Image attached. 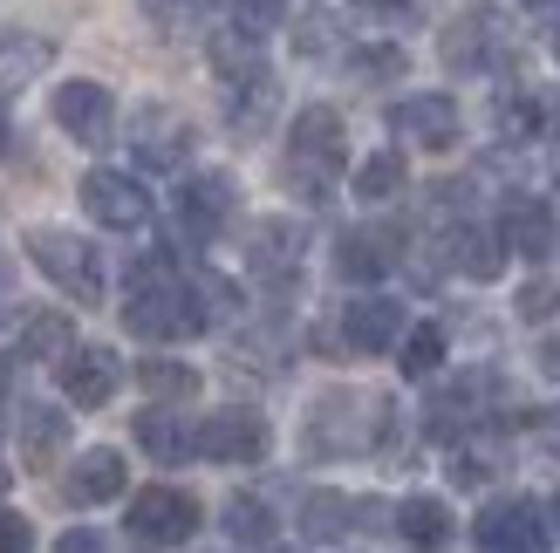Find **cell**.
Returning <instances> with one entry per match:
<instances>
[{
	"mask_svg": "<svg viewBox=\"0 0 560 553\" xmlns=\"http://www.w3.org/2000/svg\"><path fill=\"white\" fill-rule=\"evenodd\" d=\"M124 328L144 336V342H185V336H206V328H212V308H206L199 281H185L164 254H144L130 267Z\"/></svg>",
	"mask_w": 560,
	"mask_h": 553,
	"instance_id": "cell-1",
	"label": "cell"
},
{
	"mask_svg": "<svg viewBox=\"0 0 560 553\" xmlns=\"http://www.w3.org/2000/svg\"><path fill=\"white\" fill-rule=\"evenodd\" d=\"M349 164V137H342V117H335L328 103L301 109L294 117V137H288V185H301V199H328L335 178H342Z\"/></svg>",
	"mask_w": 560,
	"mask_h": 553,
	"instance_id": "cell-2",
	"label": "cell"
},
{
	"mask_svg": "<svg viewBox=\"0 0 560 553\" xmlns=\"http://www.w3.org/2000/svg\"><path fill=\"white\" fill-rule=\"evenodd\" d=\"M389 424V403L383 397H355V390H335L322 397L315 410H307V451L315 458H342V451H362L376 445V431Z\"/></svg>",
	"mask_w": 560,
	"mask_h": 553,
	"instance_id": "cell-3",
	"label": "cell"
},
{
	"mask_svg": "<svg viewBox=\"0 0 560 553\" xmlns=\"http://www.w3.org/2000/svg\"><path fill=\"white\" fill-rule=\"evenodd\" d=\"M21 246H27V260H35L62 294L90 301V308L103 301V267H96V246H90V239H75V233H62V226H35Z\"/></svg>",
	"mask_w": 560,
	"mask_h": 553,
	"instance_id": "cell-4",
	"label": "cell"
},
{
	"mask_svg": "<svg viewBox=\"0 0 560 553\" xmlns=\"http://www.w3.org/2000/svg\"><path fill=\"white\" fill-rule=\"evenodd\" d=\"M267 445H273L267 417L260 410H240V403L233 410H206L199 431H191V451H199L206 464H260Z\"/></svg>",
	"mask_w": 560,
	"mask_h": 553,
	"instance_id": "cell-5",
	"label": "cell"
},
{
	"mask_svg": "<svg viewBox=\"0 0 560 553\" xmlns=\"http://www.w3.org/2000/svg\"><path fill=\"white\" fill-rule=\"evenodd\" d=\"M199 499L178 485H144V492H130V540H144V546H185L191 533H199Z\"/></svg>",
	"mask_w": 560,
	"mask_h": 553,
	"instance_id": "cell-6",
	"label": "cell"
},
{
	"mask_svg": "<svg viewBox=\"0 0 560 553\" xmlns=\"http://www.w3.org/2000/svg\"><path fill=\"white\" fill-rule=\"evenodd\" d=\"M130 151L144 172H185V157H191V123H185V109L172 103H144L130 117Z\"/></svg>",
	"mask_w": 560,
	"mask_h": 553,
	"instance_id": "cell-7",
	"label": "cell"
},
{
	"mask_svg": "<svg viewBox=\"0 0 560 553\" xmlns=\"http://www.w3.org/2000/svg\"><path fill=\"white\" fill-rule=\"evenodd\" d=\"M75 199H82V212L96 219V226H109V233H137L151 219V191L137 185L130 172H90L75 185Z\"/></svg>",
	"mask_w": 560,
	"mask_h": 553,
	"instance_id": "cell-8",
	"label": "cell"
},
{
	"mask_svg": "<svg viewBox=\"0 0 560 553\" xmlns=\"http://www.w3.org/2000/svg\"><path fill=\"white\" fill-rule=\"evenodd\" d=\"M55 123H62L75 144H109L117 137V96L103 90V82H90V75H75V82H62L55 90Z\"/></svg>",
	"mask_w": 560,
	"mask_h": 553,
	"instance_id": "cell-9",
	"label": "cell"
},
{
	"mask_svg": "<svg viewBox=\"0 0 560 553\" xmlns=\"http://www.w3.org/2000/svg\"><path fill=\"white\" fill-rule=\"evenodd\" d=\"M547 533L553 527H547V513L534 499H492L479 519H471V540L492 546V553H534Z\"/></svg>",
	"mask_w": 560,
	"mask_h": 553,
	"instance_id": "cell-10",
	"label": "cell"
},
{
	"mask_svg": "<svg viewBox=\"0 0 560 553\" xmlns=\"http://www.w3.org/2000/svg\"><path fill=\"white\" fill-rule=\"evenodd\" d=\"M389 130L397 137H410V144H424V151H452L458 144V130H465V117H458V103L452 96H404V103H389Z\"/></svg>",
	"mask_w": 560,
	"mask_h": 553,
	"instance_id": "cell-11",
	"label": "cell"
},
{
	"mask_svg": "<svg viewBox=\"0 0 560 553\" xmlns=\"http://www.w3.org/2000/svg\"><path fill=\"white\" fill-rule=\"evenodd\" d=\"M55 369H62V397H69L75 410H103L109 397L124 390V363H117L109 349H96V342H90V349H69Z\"/></svg>",
	"mask_w": 560,
	"mask_h": 553,
	"instance_id": "cell-12",
	"label": "cell"
},
{
	"mask_svg": "<svg viewBox=\"0 0 560 553\" xmlns=\"http://www.w3.org/2000/svg\"><path fill=\"white\" fill-rule=\"evenodd\" d=\"M342 342L355 355H389L404 342V301H389V294H362L342 308Z\"/></svg>",
	"mask_w": 560,
	"mask_h": 553,
	"instance_id": "cell-13",
	"label": "cell"
},
{
	"mask_svg": "<svg viewBox=\"0 0 560 553\" xmlns=\"http://www.w3.org/2000/svg\"><path fill=\"white\" fill-rule=\"evenodd\" d=\"M233 219V178L226 172H199V178H185V191H178V233L185 239H212L219 226Z\"/></svg>",
	"mask_w": 560,
	"mask_h": 553,
	"instance_id": "cell-14",
	"label": "cell"
},
{
	"mask_svg": "<svg viewBox=\"0 0 560 553\" xmlns=\"http://www.w3.org/2000/svg\"><path fill=\"white\" fill-rule=\"evenodd\" d=\"M124 485H130V464H124V451H109V445L82 451L69 464V479H62L69 506H109V499H124Z\"/></svg>",
	"mask_w": 560,
	"mask_h": 553,
	"instance_id": "cell-15",
	"label": "cell"
},
{
	"mask_svg": "<svg viewBox=\"0 0 560 553\" xmlns=\"http://www.w3.org/2000/svg\"><path fill=\"white\" fill-rule=\"evenodd\" d=\"M383 506L376 499H349V492H307L301 499V533L307 540H349L355 527H370Z\"/></svg>",
	"mask_w": 560,
	"mask_h": 553,
	"instance_id": "cell-16",
	"label": "cell"
},
{
	"mask_svg": "<svg viewBox=\"0 0 560 553\" xmlns=\"http://www.w3.org/2000/svg\"><path fill=\"white\" fill-rule=\"evenodd\" d=\"M246 267L267 273V281H288L301 267V226L294 219H254V226H246Z\"/></svg>",
	"mask_w": 560,
	"mask_h": 553,
	"instance_id": "cell-17",
	"label": "cell"
},
{
	"mask_svg": "<svg viewBox=\"0 0 560 553\" xmlns=\"http://www.w3.org/2000/svg\"><path fill=\"white\" fill-rule=\"evenodd\" d=\"M492 62H499V27H492L486 8H479V14H458L452 27H444V69L479 75V69H492Z\"/></svg>",
	"mask_w": 560,
	"mask_h": 553,
	"instance_id": "cell-18",
	"label": "cell"
},
{
	"mask_svg": "<svg viewBox=\"0 0 560 553\" xmlns=\"http://www.w3.org/2000/svg\"><path fill=\"white\" fill-rule=\"evenodd\" d=\"M62 451H69V410L21 403V458H27V472H48Z\"/></svg>",
	"mask_w": 560,
	"mask_h": 553,
	"instance_id": "cell-19",
	"label": "cell"
},
{
	"mask_svg": "<svg viewBox=\"0 0 560 553\" xmlns=\"http://www.w3.org/2000/svg\"><path fill=\"white\" fill-rule=\"evenodd\" d=\"M444 260H452L465 281H499V267H506V239H492L479 226H452V233H444Z\"/></svg>",
	"mask_w": 560,
	"mask_h": 553,
	"instance_id": "cell-20",
	"label": "cell"
},
{
	"mask_svg": "<svg viewBox=\"0 0 560 553\" xmlns=\"http://www.w3.org/2000/svg\"><path fill=\"white\" fill-rule=\"evenodd\" d=\"M499 239H506V254L547 260V254H553V212H547L540 199H513V205H506V226H499Z\"/></svg>",
	"mask_w": 560,
	"mask_h": 553,
	"instance_id": "cell-21",
	"label": "cell"
},
{
	"mask_svg": "<svg viewBox=\"0 0 560 553\" xmlns=\"http://www.w3.org/2000/svg\"><path fill=\"white\" fill-rule=\"evenodd\" d=\"M273 103H280V82L273 75H254V82H226V123L240 137H260L267 117H273Z\"/></svg>",
	"mask_w": 560,
	"mask_h": 553,
	"instance_id": "cell-22",
	"label": "cell"
},
{
	"mask_svg": "<svg viewBox=\"0 0 560 553\" xmlns=\"http://www.w3.org/2000/svg\"><path fill=\"white\" fill-rule=\"evenodd\" d=\"M137 390H144L151 403H191L199 397V369L191 363H172V355H144V363H137Z\"/></svg>",
	"mask_w": 560,
	"mask_h": 553,
	"instance_id": "cell-23",
	"label": "cell"
},
{
	"mask_svg": "<svg viewBox=\"0 0 560 553\" xmlns=\"http://www.w3.org/2000/svg\"><path fill=\"white\" fill-rule=\"evenodd\" d=\"M137 445H144L151 464H185V458H191V431L172 417V403H158V410H144V417H137Z\"/></svg>",
	"mask_w": 560,
	"mask_h": 553,
	"instance_id": "cell-24",
	"label": "cell"
},
{
	"mask_svg": "<svg viewBox=\"0 0 560 553\" xmlns=\"http://www.w3.org/2000/svg\"><path fill=\"white\" fill-rule=\"evenodd\" d=\"M212 69H219V82L273 75V69L260 62V35H246V27H219V35H212Z\"/></svg>",
	"mask_w": 560,
	"mask_h": 553,
	"instance_id": "cell-25",
	"label": "cell"
},
{
	"mask_svg": "<svg viewBox=\"0 0 560 553\" xmlns=\"http://www.w3.org/2000/svg\"><path fill=\"white\" fill-rule=\"evenodd\" d=\"M397 533L410 546H444V540H452V506L431 499V492H410V499L397 506Z\"/></svg>",
	"mask_w": 560,
	"mask_h": 553,
	"instance_id": "cell-26",
	"label": "cell"
},
{
	"mask_svg": "<svg viewBox=\"0 0 560 553\" xmlns=\"http://www.w3.org/2000/svg\"><path fill=\"white\" fill-rule=\"evenodd\" d=\"M75 349V321L69 315H27L21 321V355H27V363H62V355Z\"/></svg>",
	"mask_w": 560,
	"mask_h": 553,
	"instance_id": "cell-27",
	"label": "cell"
},
{
	"mask_svg": "<svg viewBox=\"0 0 560 553\" xmlns=\"http://www.w3.org/2000/svg\"><path fill=\"white\" fill-rule=\"evenodd\" d=\"M383 246H376V233H342L335 239V273H342L349 287H370V281H383Z\"/></svg>",
	"mask_w": 560,
	"mask_h": 553,
	"instance_id": "cell-28",
	"label": "cell"
},
{
	"mask_svg": "<svg viewBox=\"0 0 560 553\" xmlns=\"http://www.w3.org/2000/svg\"><path fill=\"white\" fill-rule=\"evenodd\" d=\"M540 123H547L540 96H526V90H499V103H492V130L506 137V144H526V137H540Z\"/></svg>",
	"mask_w": 560,
	"mask_h": 553,
	"instance_id": "cell-29",
	"label": "cell"
},
{
	"mask_svg": "<svg viewBox=\"0 0 560 553\" xmlns=\"http://www.w3.org/2000/svg\"><path fill=\"white\" fill-rule=\"evenodd\" d=\"M404 191V151H376L355 164V199L362 205H389Z\"/></svg>",
	"mask_w": 560,
	"mask_h": 553,
	"instance_id": "cell-30",
	"label": "cell"
},
{
	"mask_svg": "<svg viewBox=\"0 0 560 553\" xmlns=\"http://www.w3.org/2000/svg\"><path fill=\"white\" fill-rule=\"evenodd\" d=\"M226 540H233V546H273L280 527H273V513H267L260 499L233 492V499H226Z\"/></svg>",
	"mask_w": 560,
	"mask_h": 553,
	"instance_id": "cell-31",
	"label": "cell"
},
{
	"mask_svg": "<svg viewBox=\"0 0 560 553\" xmlns=\"http://www.w3.org/2000/svg\"><path fill=\"white\" fill-rule=\"evenodd\" d=\"M397 349H404V355H397V369H404L410 383L444 369V328H431V321H424V328H404V342H397Z\"/></svg>",
	"mask_w": 560,
	"mask_h": 553,
	"instance_id": "cell-32",
	"label": "cell"
},
{
	"mask_svg": "<svg viewBox=\"0 0 560 553\" xmlns=\"http://www.w3.org/2000/svg\"><path fill=\"white\" fill-rule=\"evenodd\" d=\"M404 69H410V55L397 42H370V48L349 55V75H362V82H397Z\"/></svg>",
	"mask_w": 560,
	"mask_h": 553,
	"instance_id": "cell-33",
	"label": "cell"
},
{
	"mask_svg": "<svg viewBox=\"0 0 560 553\" xmlns=\"http://www.w3.org/2000/svg\"><path fill=\"white\" fill-rule=\"evenodd\" d=\"M144 8L151 27H164V35H191V27L206 21V0H137Z\"/></svg>",
	"mask_w": 560,
	"mask_h": 553,
	"instance_id": "cell-34",
	"label": "cell"
},
{
	"mask_svg": "<svg viewBox=\"0 0 560 553\" xmlns=\"http://www.w3.org/2000/svg\"><path fill=\"white\" fill-rule=\"evenodd\" d=\"M288 21V0H233V27H246V35H273V27Z\"/></svg>",
	"mask_w": 560,
	"mask_h": 553,
	"instance_id": "cell-35",
	"label": "cell"
},
{
	"mask_svg": "<svg viewBox=\"0 0 560 553\" xmlns=\"http://www.w3.org/2000/svg\"><path fill=\"white\" fill-rule=\"evenodd\" d=\"M499 472V451L492 445H458L452 451V485H486Z\"/></svg>",
	"mask_w": 560,
	"mask_h": 553,
	"instance_id": "cell-36",
	"label": "cell"
},
{
	"mask_svg": "<svg viewBox=\"0 0 560 553\" xmlns=\"http://www.w3.org/2000/svg\"><path fill=\"white\" fill-rule=\"evenodd\" d=\"M48 55H55L48 42H14V35H8V42H0V69H8V75H14V69H21V75H35Z\"/></svg>",
	"mask_w": 560,
	"mask_h": 553,
	"instance_id": "cell-37",
	"label": "cell"
},
{
	"mask_svg": "<svg viewBox=\"0 0 560 553\" xmlns=\"http://www.w3.org/2000/svg\"><path fill=\"white\" fill-rule=\"evenodd\" d=\"M520 321H553L560 315V287H547V281H534V287H520Z\"/></svg>",
	"mask_w": 560,
	"mask_h": 553,
	"instance_id": "cell-38",
	"label": "cell"
},
{
	"mask_svg": "<svg viewBox=\"0 0 560 553\" xmlns=\"http://www.w3.org/2000/svg\"><path fill=\"white\" fill-rule=\"evenodd\" d=\"M27 546H35V527H27L21 513L0 506V553H27Z\"/></svg>",
	"mask_w": 560,
	"mask_h": 553,
	"instance_id": "cell-39",
	"label": "cell"
},
{
	"mask_svg": "<svg viewBox=\"0 0 560 553\" xmlns=\"http://www.w3.org/2000/svg\"><path fill=\"white\" fill-rule=\"evenodd\" d=\"M355 14H383V21H404L410 0H355Z\"/></svg>",
	"mask_w": 560,
	"mask_h": 553,
	"instance_id": "cell-40",
	"label": "cell"
},
{
	"mask_svg": "<svg viewBox=\"0 0 560 553\" xmlns=\"http://www.w3.org/2000/svg\"><path fill=\"white\" fill-rule=\"evenodd\" d=\"M103 546V533H90V527H75V533H62V553H96Z\"/></svg>",
	"mask_w": 560,
	"mask_h": 553,
	"instance_id": "cell-41",
	"label": "cell"
},
{
	"mask_svg": "<svg viewBox=\"0 0 560 553\" xmlns=\"http://www.w3.org/2000/svg\"><path fill=\"white\" fill-rule=\"evenodd\" d=\"M540 376H553V383H560V336H547V342H540Z\"/></svg>",
	"mask_w": 560,
	"mask_h": 553,
	"instance_id": "cell-42",
	"label": "cell"
},
{
	"mask_svg": "<svg viewBox=\"0 0 560 553\" xmlns=\"http://www.w3.org/2000/svg\"><path fill=\"white\" fill-rule=\"evenodd\" d=\"M8 144H14V123H8V103H0V157H8Z\"/></svg>",
	"mask_w": 560,
	"mask_h": 553,
	"instance_id": "cell-43",
	"label": "cell"
},
{
	"mask_svg": "<svg viewBox=\"0 0 560 553\" xmlns=\"http://www.w3.org/2000/svg\"><path fill=\"white\" fill-rule=\"evenodd\" d=\"M547 527H553V540H560V492H553V506H547Z\"/></svg>",
	"mask_w": 560,
	"mask_h": 553,
	"instance_id": "cell-44",
	"label": "cell"
},
{
	"mask_svg": "<svg viewBox=\"0 0 560 553\" xmlns=\"http://www.w3.org/2000/svg\"><path fill=\"white\" fill-rule=\"evenodd\" d=\"M547 48H553V62H560V21H553V35H547Z\"/></svg>",
	"mask_w": 560,
	"mask_h": 553,
	"instance_id": "cell-45",
	"label": "cell"
},
{
	"mask_svg": "<svg viewBox=\"0 0 560 553\" xmlns=\"http://www.w3.org/2000/svg\"><path fill=\"white\" fill-rule=\"evenodd\" d=\"M0 308H8V267H0Z\"/></svg>",
	"mask_w": 560,
	"mask_h": 553,
	"instance_id": "cell-46",
	"label": "cell"
},
{
	"mask_svg": "<svg viewBox=\"0 0 560 553\" xmlns=\"http://www.w3.org/2000/svg\"><path fill=\"white\" fill-rule=\"evenodd\" d=\"M8 485H14V472H8V464H0V492H8Z\"/></svg>",
	"mask_w": 560,
	"mask_h": 553,
	"instance_id": "cell-47",
	"label": "cell"
},
{
	"mask_svg": "<svg viewBox=\"0 0 560 553\" xmlns=\"http://www.w3.org/2000/svg\"><path fill=\"white\" fill-rule=\"evenodd\" d=\"M553 178H560V137H553Z\"/></svg>",
	"mask_w": 560,
	"mask_h": 553,
	"instance_id": "cell-48",
	"label": "cell"
},
{
	"mask_svg": "<svg viewBox=\"0 0 560 553\" xmlns=\"http://www.w3.org/2000/svg\"><path fill=\"white\" fill-rule=\"evenodd\" d=\"M526 8H560V0H526Z\"/></svg>",
	"mask_w": 560,
	"mask_h": 553,
	"instance_id": "cell-49",
	"label": "cell"
}]
</instances>
